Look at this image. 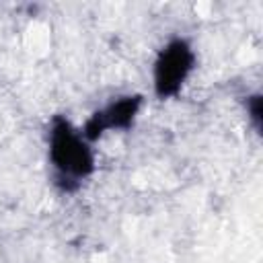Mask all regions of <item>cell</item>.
<instances>
[{
  "instance_id": "2",
  "label": "cell",
  "mask_w": 263,
  "mask_h": 263,
  "mask_svg": "<svg viewBox=\"0 0 263 263\" xmlns=\"http://www.w3.org/2000/svg\"><path fill=\"white\" fill-rule=\"evenodd\" d=\"M193 68V51L191 47L177 39L173 43H168L156 64H154V88L158 97H171L175 95L181 84L185 82V78L189 76Z\"/></svg>"
},
{
  "instance_id": "3",
  "label": "cell",
  "mask_w": 263,
  "mask_h": 263,
  "mask_svg": "<svg viewBox=\"0 0 263 263\" xmlns=\"http://www.w3.org/2000/svg\"><path fill=\"white\" fill-rule=\"evenodd\" d=\"M140 109V97H123L119 101H115L113 105H109L107 109L103 111H97L86 127H84V134L82 138L86 140H95L99 138L105 129H121V127H129L136 113Z\"/></svg>"
},
{
  "instance_id": "1",
  "label": "cell",
  "mask_w": 263,
  "mask_h": 263,
  "mask_svg": "<svg viewBox=\"0 0 263 263\" xmlns=\"http://www.w3.org/2000/svg\"><path fill=\"white\" fill-rule=\"evenodd\" d=\"M49 154L64 179H80L92 171V154L82 136L64 119H55L49 134Z\"/></svg>"
}]
</instances>
